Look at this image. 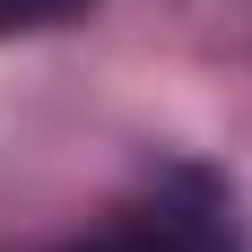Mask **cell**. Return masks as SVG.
Wrapping results in <instances>:
<instances>
[{
  "instance_id": "cell-2",
  "label": "cell",
  "mask_w": 252,
  "mask_h": 252,
  "mask_svg": "<svg viewBox=\"0 0 252 252\" xmlns=\"http://www.w3.org/2000/svg\"><path fill=\"white\" fill-rule=\"evenodd\" d=\"M70 9H87V0H0V35H9V26H44V18H70Z\"/></svg>"
},
{
  "instance_id": "cell-1",
  "label": "cell",
  "mask_w": 252,
  "mask_h": 252,
  "mask_svg": "<svg viewBox=\"0 0 252 252\" xmlns=\"http://www.w3.org/2000/svg\"><path fill=\"white\" fill-rule=\"evenodd\" d=\"M130 244L139 252H235V209H226V183L200 174V165H174L157 183V200L130 218Z\"/></svg>"
}]
</instances>
